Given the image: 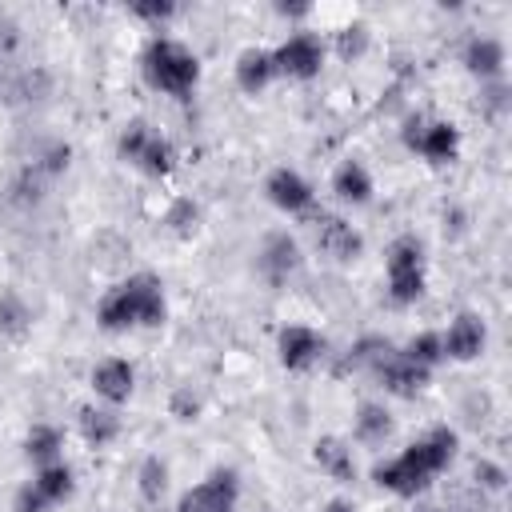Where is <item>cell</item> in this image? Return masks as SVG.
<instances>
[{"mask_svg":"<svg viewBox=\"0 0 512 512\" xmlns=\"http://www.w3.org/2000/svg\"><path fill=\"white\" fill-rule=\"evenodd\" d=\"M456 448H460V436L448 424H436L416 444H408L400 456L376 464L372 480L380 488H388L392 496H416V492H424L432 484V476H440L452 464Z\"/></svg>","mask_w":512,"mask_h":512,"instance_id":"6da1fadb","label":"cell"},{"mask_svg":"<svg viewBox=\"0 0 512 512\" xmlns=\"http://www.w3.org/2000/svg\"><path fill=\"white\" fill-rule=\"evenodd\" d=\"M168 316L164 284L152 272H136L108 288L96 304V324L104 332H128V328H160Z\"/></svg>","mask_w":512,"mask_h":512,"instance_id":"7a4b0ae2","label":"cell"},{"mask_svg":"<svg viewBox=\"0 0 512 512\" xmlns=\"http://www.w3.org/2000/svg\"><path fill=\"white\" fill-rule=\"evenodd\" d=\"M144 80L164 96H188L200 80V60L172 36H152L140 56Z\"/></svg>","mask_w":512,"mask_h":512,"instance_id":"3957f363","label":"cell"},{"mask_svg":"<svg viewBox=\"0 0 512 512\" xmlns=\"http://www.w3.org/2000/svg\"><path fill=\"white\" fill-rule=\"evenodd\" d=\"M384 268H388V300L392 304H416L424 296V244L416 236H396L384 252Z\"/></svg>","mask_w":512,"mask_h":512,"instance_id":"277c9868","label":"cell"},{"mask_svg":"<svg viewBox=\"0 0 512 512\" xmlns=\"http://www.w3.org/2000/svg\"><path fill=\"white\" fill-rule=\"evenodd\" d=\"M404 148L424 156L428 164H452L460 156V128L448 120H424V116H408L404 132H400Z\"/></svg>","mask_w":512,"mask_h":512,"instance_id":"5b68a950","label":"cell"},{"mask_svg":"<svg viewBox=\"0 0 512 512\" xmlns=\"http://www.w3.org/2000/svg\"><path fill=\"white\" fill-rule=\"evenodd\" d=\"M236 500L240 476L232 468H216L176 500V512H236Z\"/></svg>","mask_w":512,"mask_h":512,"instance_id":"8992f818","label":"cell"},{"mask_svg":"<svg viewBox=\"0 0 512 512\" xmlns=\"http://www.w3.org/2000/svg\"><path fill=\"white\" fill-rule=\"evenodd\" d=\"M324 40L320 36H312V32H292L276 52H272V60H276V76H288V80H312V76H320V68H324Z\"/></svg>","mask_w":512,"mask_h":512,"instance_id":"52a82bcc","label":"cell"},{"mask_svg":"<svg viewBox=\"0 0 512 512\" xmlns=\"http://www.w3.org/2000/svg\"><path fill=\"white\" fill-rule=\"evenodd\" d=\"M300 244H296V236H288V232H268L264 236V244H260V252H256V272L264 276V284H272V288H284L296 272H300Z\"/></svg>","mask_w":512,"mask_h":512,"instance_id":"ba28073f","label":"cell"},{"mask_svg":"<svg viewBox=\"0 0 512 512\" xmlns=\"http://www.w3.org/2000/svg\"><path fill=\"white\" fill-rule=\"evenodd\" d=\"M276 352L288 372H308L324 360V336L308 324H284L276 332Z\"/></svg>","mask_w":512,"mask_h":512,"instance_id":"9c48e42d","label":"cell"},{"mask_svg":"<svg viewBox=\"0 0 512 512\" xmlns=\"http://www.w3.org/2000/svg\"><path fill=\"white\" fill-rule=\"evenodd\" d=\"M264 196H268V204H272V208H280V212L296 216V212H308V208H312L316 188H312V184H308V176H304V172H296V168H272V172H268V180H264Z\"/></svg>","mask_w":512,"mask_h":512,"instance_id":"30bf717a","label":"cell"},{"mask_svg":"<svg viewBox=\"0 0 512 512\" xmlns=\"http://www.w3.org/2000/svg\"><path fill=\"white\" fill-rule=\"evenodd\" d=\"M440 344H444V360L468 364V360H476L484 352L488 328H484V320L476 312H456L452 324H448V332H440Z\"/></svg>","mask_w":512,"mask_h":512,"instance_id":"8fae6325","label":"cell"},{"mask_svg":"<svg viewBox=\"0 0 512 512\" xmlns=\"http://www.w3.org/2000/svg\"><path fill=\"white\" fill-rule=\"evenodd\" d=\"M132 388H136V368H132L128 360L108 356V360H100V364L92 368V392H96V396H100L108 408L128 404Z\"/></svg>","mask_w":512,"mask_h":512,"instance_id":"7c38bea8","label":"cell"},{"mask_svg":"<svg viewBox=\"0 0 512 512\" xmlns=\"http://www.w3.org/2000/svg\"><path fill=\"white\" fill-rule=\"evenodd\" d=\"M316 248H320L324 256H332L336 264H348V260L360 256L364 236H360L348 220H340V216H324V220L316 224Z\"/></svg>","mask_w":512,"mask_h":512,"instance_id":"4fadbf2b","label":"cell"},{"mask_svg":"<svg viewBox=\"0 0 512 512\" xmlns=\"http://www.w3.org/2000/svg\"><path fill=\"white\" fill-rule=\"evenodd\" d=\"M464 68L480 80V84H496L504 76V44L492 36H472L464 44Z\"/></svg>","mask_w":512,"mask_h":512,"instance_id":"5bb4252c","label":"cell"},{"mask_svg":"<svg viewBox=\"0 0 512 512\" xmlns=\"http://www.w3.org/2000/svg\"><path fill=\"white\" fill-rule=\"evenodd\" d=\"M376 376H380L384 392H392V396L408 400V396H416V392L428 384V376H432V372H424V368H416L412 360H404L400 352H392V356L376 368Z\"/></svg>","mask_w":512,"mask_h":512,"instance_id":"9a60e30c","label":"cell"},{"mask_svg":"<svg viewBox=\"0 0 512 512\" xmlns=\"http://www.w3.org/2000/svg\"><path fill=\"white\" fill-rule=\"evenodd\" d=\"M272 80H276V60H272L268 48H244V52L236 56V84H240V92L256 96V92H264Z\"/></svg>","mask_w":512,"mask_h":512,"instance_id":"2e32d148","label":"cell"},{"mask_svg":"<svg viewBox=\"0 0 512 512\" xmlns=\"http://www.w3.org/2000/svg\"><path fill=\"white\" fill-rule=\"evenodd\" d=\"M312 460L320 464V472H328V476L340 480V484H352V480H356L352 444L340 440V436H320V440L312 444Z\"/></svg>","mask_w":512,"mask_h":512,"instance_id":"e0dca14e","label":"cell"},{"mask_svg":"<svg viewBox=\"0 0 512 512\" xmlns=\"http://www.w3.org/2000/svg\"><path fill=\"white\" fill-rule=\"evenodd\" d=\"M76 424H80V436H84L92 448H108V444L120 436V416H116V408H108V404H84L80 416H76Z\"/></svg>","mask_w":512,"mask_h":512,"instance_id":"ac0fdd59","label":"cell"},{"mask_svg":"<svg viewBox=\"0 0 512 512\" xmlns=\"http://www.w3.org/2000/svg\"><path fill=\"white\" fill-rule=\"evenodd\" d=\"M332 192H336L344 204H368V200H372V172H368L360 160H344V164L332 172Z\"/></svg>","mask_w":512,"mask_h":512,"instance_id":"d6986e66","label":"cell"},{"mask_svg":"<svg viewBox=\"0 0 512 512\" xmlns=\"http://www.w3.org/2000/svg\"><path fill=\"white\" fill-rule=\"evenodd\" d=\"M352 432H356L360 444H384V440L392 436V416H388V408L376 404V400H364V404L356 408Z\"/></svg>","mask_w":512,"mask_h":512,"instance_id":"ffe728a7","label":"cell"},{"mask_svg":"<svg viewBox=\"0 0 512 512\" xmlns=\"http://www.w3.org/2000/svg\"><path fill=\"white\" fill-rule=\"evenodd\" d=\"M60 452H64V436H60L56 424H32V428H28V436H24V456H28L36 468L56 464Z\"/></svg>","mask_w":512,"mask_h":512,"instance_id":"44dd1931","label":"cell"},{"mask_svg":"<svg viewBox=\"0 0 512 512\" xmlns=\"http://www.w3.org/2000/svg\"><path fill=\"white\" fill-rule=\"evenodd\" d=\"M32 484L40 488V496H44L48 504H64V500L72 496V488H76V480H72V468H68L64 460H56V464H44V468H36Z\"/></svg>","mask_w":512,"mask_h":512,"instance_id":"7402d4cb","label":"cell"},{"mask_svg":"<svg viewBox=\"0 0 512 512\" xmlns=\"http://www.w3.org/2000/svg\"><path fill=\"white\" fill-rule=\"evenodd\" d=\"M136 168L140 172H148V176H168L172 168H176V148H172V140H164V136H148V144L140 148V156H136Z\"/></svg>","mask_w":512,"mask_h":512,"instance_id":"603a6c76","label":"cell"},{"mask_svg":"<svg viewBox=\"0 0 512 512\" xmlns=\"http://www.w3.org/2000/svg\"><path fill=\"white\" fill-rule=\"evenodd\" d=\"M136 488H140L144 504H160L164 492H168V464L160 456H148L140 464V472H136Z\"/></svg>","mask_w":512,"mask_h":512,"instance_id":"cb8c5ba5","label":"cell"},{"mask_svg":"<svg viewBox=\"0 0 512 512\" xmlns=\"http://www.w3.org/2000/svg\"><path fill=\"white\" fill-rule=\"evenodd\" d=\"M404 360H412L416 368H424V372H432L440 360H444V344H440V332H420V336H412L408 344H404V352H400Z\"/></svg>","mask_w":512,"mask_h":512,"instance_id":"d4e9b609","label":"cell"},{"mask_svg":"<svg viewBox=\"0 0 512 512\" xmlns=\"http://www.w3.org/2000/svg\"><path fill=\"white\" fill-rule=\"evenodd\" d=\"M392 356V344L384 336H360L352 348H348V368H380L384 360Z\"/></svg>","mask_w":512,"mask_h":512,"instance_id":"484cf974","label":"cell"},{"mask_svg":"<svg viewBox=\"0 0 512 512\" xmlns=\"http://www.w3.org/2000/svg\"><path fill=\"white\" fill-rule=\"evenodd\" d=\"M28 324H32L28 304H24L20 296L4 292V296H0V332H4V336H24V332H28Z\"/></svg>","mask_w":512,"mask_h":512,"instance_id":"4316f807","label":"cell"},{"mask_svg":"<svg viewBox=\"0 0 512 512\" xmlns=\"http://www.w3.org/2000/svg\"><path fill=\"white\" fill-rule=\"evenodd\" d=\"M164 224L176 232V236H192L196 228H200V208L188 200V196H180L172 208H168V216H164Z\"/></svg>","mask_w":512,"mask_h":512,"instance_id":"83f0119b","label":"cell"},{"mask_svg":"<svg viewBox=\"0 0 512 512\" xmlns=\"http://www.w3.org/2000/svg\"><path fill=\"white\" fill-rule=\"evenodd\" d=\"M364 48H368V28H364V24H344V28L336 32V52H340V60H356V56H364Z\"/></svg>","mask_w":512,"mask_h":512,"instance_id":"f1b7e54d","label":"cell"},{"mask_svg":"<svg viewBox=\"0 0 512 512\" xmlns=\"http://www.w3.org/2000/svg\"><path fill=\"white\" fill-rule=\"evenodd\" d=\"M148 136H152V128H148L144 120H132V124L120 132V140H116V148H120V160L136 164V156H140V148L148 144Z\"/></svg>","mask_w":512,"mask_h":512,"instance_id":"f546056e","label":"cell"},{"mask_svg":"<svg viewBox=\"0 0 512 512\" xmlns=\"http://www.w3.org/2000/svg\"><path fill=\"white\" fill-rule=\"evenodd\" d=\"M168 412H172L176 420H184V424H188V420H196V416H200V400L192 396V388H176V392H172V400H168Z\"/></svg>","mask_w":512,"mask_h":512,"instance_id":"4dcf8cb0","label":"cell"},{"mask_svg":"<svg viewBox=\"0 0 512 512\" xmlns=\"http://www.w3.org/2000/svg\"><path fill=\"white\" fill-rule=\"evenodd\" d=\"M52 504L40 496V488L28 480L24 488H16V496H12V512H48Z\"/></svg>","mask_w":512,"mask_h":512,"instance_id":"1f68e13d","label":"cell"},{"mask_svg":"<svg viewBox=\"0 0 512 512\" xmlns=\"http://www.w3.org/2000/svg\"><path fill=\"white\" fill-rule=\"evenodd\" d=\"M132 16H140V20H148V24H164V20H172L176 16V4H132Z\"/></svg>","mask_w":512,"mask_h":512,"instance_id":"d6a6232c","label":"cell"},{"mask_svg":"<svg viewBox=\"0 0 512 512\" xmlns=\"http://www.w3.org/2000/svg\"><path fill=\"white\" fill-rule=\"evenodd\" d=\"M476 476H480V484L492 488V492H500L504 480H508V472H504L500 464H492V460H480V464H476Z\"/></svg>","mask_w":512,"mask_h":512,"instance_id":"836d02e7","label":"cell"},{"mask_svg":"<svg viewBox=\"0 0 512 512\" xmlns=\"http://www.w3.org/2000/svg\"><path fill=\"white\" fill-rule=\"evenodd\" d=\"M276 12L288 16V20H300V16H308L312 8H308V4H276Z\"/></svg>","mask_w":512,"mask_h":512,"instance_id":"e575fe53","label":"cell"},{"mask_svg":"<svg viewBox=\"0 0 512 512\" xmlns=\"http://www.w3.org/2000/svg\"><path fill=\"white\" fill-rule=\"evenodd\" d=\"M324 512H356V508H352L348 500H328V504H324Z\"/></svg>","mask_w":512,"mask_h":512,"instance_id":"d590c367","label":"cell"}]
</instances>
